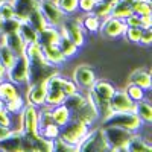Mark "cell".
I'll list each match as a JSON object with an SVG mask.
<instances>
[{
    "instance_id": "37",
    "label": "cell",
    "mask_w": 152,
    "mask_h": 152,
    "mask_svg": "<svg viewBox=\"0 0 152 152\" xmlns=\"http://www.w3.org/2000/svg\"><path fill=\"white\" fill-rule=\"evenodd\" d=\"M59 131H61V128L56 123L52 122V123L46 125L44 128L40 129V135H43L44 138H47V140H53V138L59 137Z\"/></svg>"
},
{
    "instance_id": "23",
    "label": "cell",
    "mask_w": 152,
    "mask_h": 152,
    "mask_svg": "<svg viewBox=\"0 0 152 152\" xmlns=\"http://www.w3.org/2000/svg\"><path fill=\"white\" fill-rule=\"evenodd\" d=\"M12 6H14V17L23 21L37 6V0H12Z\"/></svg>"
},
{
    "instance_id": "35",
    "label": "cell",
    "mask_w": 152,
    "mask_h": 152,
    "mask_svg": "<svg viewBox=\"0 0 152 152\" xmlns=\"http://www.w3.org/2000/svg\"><path fill=\"white\" fill-rule=\"evenodd\" d=\"M20 28V20L15 17H11V18H5L2 21V26H0V35H8V34H14L18 32Z\"/></svg>"
},
{
    "instance_id": "16",
    "label": "cell",
    "mask_w": 152,
    "mask_h": 152,
    "mask_svg": "<svg viewBox=\"0 0 152 152\" xmlns=\"http://www.w3.org/2000/svg\"><path fill=\"white\" fill-rule=\"evenodd\" d=\"M128 82L145 88L146 91H151V88H152V76H151L149 69H146V67L134 69L129 73V76H128Z\"/></svg>"
},
{
    "instance_id": "20",
    "label": "cell",
    "mask_w": 152,
    "mask_h": 152,
    "mask_svg": "<svg viewBox=\"0 0 152 152\" xmlns=\"http://www.w3.org/2000/svg\"><path fill=\"white\" fill-rule=\"evenodd\" d=\"M126 152H152V142L140 132H134L126 145Z\"/></svg>"
},
{
    "instance_id": "7",
    "label": "cell",
    "mask_w": 152,
    "mask_h": 152,
    "mask_svg": "<svg viewBox=\"0 0 152 152\" xmlns=\"http://www.w3.org/2000/svg\"><path fill=\"white\" fill-rule=\"evenodd\" d=\"M5 78L9 79L11 82H14V84L23 87V88L28 85V81H29V67H28L26 55L21 53V55L15 56L12 66L9 69H6Z\"/></svg>"
},
{
    "instance_id": "17",
    "label": "cell",
    "mask_w": 152,
    "mask_h": 152,
    "mask_svg": "<svg viewBox=\"0 0 152 152\" xmlns=\"http://www.w3.org/2000/svg\"><path fill=\"white\" fill-rule=\"evenodd\" d=\"M21 134H23L21 129L12 128L3 140H0V149H2L3 152H20Z\"/></svg>"
},
{
    "instance_id": "32",
    "label": "cell",
    "mask_w": 152,
    "mask_h": 152,
    "mask_svg": "<svg viewBox=\"0 0 152 152\" xmlns=\"http://www.w3.org/2000/svg\"><path fill=\"white\" fill-rule=\"evenodd\" d=\"M15 56L17 55L12 52V50L2 40H0V64H2V67L5 69V72H6V69H9L12 66V62H14Z\"/></svg>"
},
{
    "instance_id": "28",
    "label": "cell",
    "mask_w": 152,
    "mask_h": 152,
    "mask_svg": "<svg viewBox=\"0 0 152 152\" xmlns=\"http://www.w3.org/2000/svg\"><path fill=\"white\" fill-rule=\"evenodd\" d=\"M58 47H59L61 53L64 55V58L67 61L72 59V58H75L76 55H78V52H79V47L76 46L72 40H69L67 37H64V35H61L59 41H58Z\"/></svg>"
},
{
    "instance_id": "36",
    "label": "cell",
    "mask_w": 152,
    "mask_h": 152,
    "mask_svg": "<svg viewBox=\"0 0 152 152\" xmlns=\"http://www.w3.org/2000/svg\"><path fill=\"white\" fill-rule=\"evenodd\" d=\"M55 2L66 15L78 14V0H55Z\"/></svg>"
},
{
    "instance_id": "43",
    "label": "cell",
    "mask_w": 152,
    "mask_h": 152,
    "mask_svg": "<svg viewBox=\"0 0 152 152\" xmlns=\"http://www.w3.org/2000/svg\"><path fill=\"white\" fill-rule=\"evenodd\" d=\"M138 44L149 47L152 44V28H142V34H140V41Z\"/></svg>"
},
{
    "instance_id": "2",
    "label": "cell",
    "mask_w": 152,
    "mask_h": 152,
    "mask_svg": "<svg viewBox=\"0 0 152 152\" xmlns=\"http://www.w3.org/2000/svg\"><path fill=\"white\" fill-rule=\"evenodd\" d=\"M114 90H116V85L111 81L99 79V78L94 81L91 88L85 90L87 102L97 111L100 119L108 114V104H110V99H111Z\"/></svg>"
},
{
    "instance_id": "34",
    "label": "cell",
    "mask_w": 152,
    "mask_h": 152,
    "mask_svg": "<svg viewBox=\"0 0 152 152\" xmlns=\"http://www.w3.org/2000/svg\"><path fill=\"white\" fill-rule=\"evenodd\" d=\"M131 9L134 14H152V0H131Z\"/></svg>"
},
{
    "instance_id": "46",
    "label": "cell",
    "mask_w": 152,
    "mask_h": 152,
    "mask_svg": "<svg viewBox=\"0 0 152 152\" xmlns=\"http://www.w3.org/2000/svg\"><path fill=\"white\" fill-rule=\"evenodd\" d=\"M11 129H12L11 126H6V125H2V123H0V140H3V138L9 134Z\"/></svg>"
},
{
    "instance_id": "6",
    "label": "cell",
    "mask_w": 152,
    "mask_h": 152,
    "mask_svg": "<svg viewBox=\"0 0 152 152\" xmlns=\"http://www.w3.org/2000/svg\"><path fill=\"white\" fill-rule=\"evenodd\" d=\"M104 135L108 145V151H116V152H126V145H128L129 138L134 132H129L123 128L117 126H102Z\"/></svg>"
},
{
    "instance_id": "1",
    "label": "cell",
    "mask_w": 152,
    "mask_h": 152,
    "mask_svg": "<svg viewBox=\"0 0 152 152\" xmlns=\"http://www.w3.org/2000/svg\"><path fill=\"white\" fill-rule=\"evenodd\" d=\"M24 55L28 59V67H29V81L28 84L40 82V81H47L52 75L59 72V67L52 66L46 59L43 49L38 43H29L26 44Z\"/></svg>"
},
{
    "instance_id": "26",
    "label": "cell",
    "mask_w": 152,
    "mask_h": 152,
    "mask_svg": "<svg viewBox=\"0 0 152 152\" xmlns=\"http://www.w3.org/2000/svg\"><path fill=\"white\" fill-rule=\"evenodd\" d=\"M64 104L67 108H69V111L72 113V114H75L76 111H79L85 104H87V97H85V91H81V90H78V91H75L73 94H69V96H66V99H64Z\"/></svg>"
},
{
    "instance_id": "30",
    "label": "cell",
    "mask_w": 152,
    "mask_h": 152,
    "mask_svg": "<svg viewBox=\"0 0 152 152\" xmlns=\"http://www.w3.org/2000/svg\"><path fill=\"white\" fill-rule=\"evenodd\" d=\"M18 34H20V37L23 38V40L26 41V44H29V43H37V41H38V31H37L34 26H31L26 20L20 21Z\"/></svg>"
},
{
    "instance_id": "25",
    "label": "cell",
    "mask_w": 152,
    "mask_h": 152,
    "mask_svg": "<svg viewBox=\"0 0 152 152\" xmlns=\"http://www.w3.org/2000/svg\"><path fill=\"white\" fill-rule=\"evenodd\" d=\"M41 49H43V53H44L46 59H47L52 66L61 67L62 64H66V62H67V59L64 58V55L61 53V50H59L58 44L44 46V47H41Z\"/></svg>"
},
{
    "instance_id": "31",
    "label": "cell",
    "mask_w": 152,
    "mask_h": 152,
    "mask_svg": "<svg viewBox=\"0 0 152 152\" xmlns=\"http://www.w3.org/2000/svg\"><path fill=\"white\" fill-rule=\"evenodd\" d=\"M123 90L126 91V94H128L129 97H131V100L135 104V102H138V100H143V99H148V93L149 91H146L145 88H142V87H138V85H135V84H126V87L123 88Z\"/></svg>"
},
{
    "instance_id": "4",
    "label": "cell",
    "mask_w": 152,
    "mask_h": 152,
    "mask_svg": "<svg viewBox=\"0 0 152 152\" xmlns=\"http://www.w3.org/2000/svg\"><path fill=\"white\" fill-rule=\"evenodd\" d=\"M108 151V145L104 135L102 126H90L82 140L76 145V152H104Z\"/></svg>"
},
{
    "instance_id": "40",
    "label": "cell",
    "mask_w": 152,
    "mask_h": 152,
    "mask_svg": "<svg viewBox=\"0 0 152 152\" xmlns=\"http://www.w3.org/2000/svg\"><path fill=\"white\" fill-rule=\"evenodd\" d=\"M52 152H76V148L66 143L61 137H56L52 140Z\"/></svg>"
},
{
    "instance_id": "8",
    "label": "cell",
    "mask_w": 152,
    "mask_h": 152,
    "mask_svg": "<svg viewBox=\"0 0 152 152\" xmlns=\"http://www.w3.org/2000/svg\"><path fill=\"white\" fill-rule=\"evenodd\" d=\"M88 129H90V126H88V125H85L84 122L72 117L64 126H61L59 137L66 143H69V145H72V146L76 148V145H78L84 138V135L87 134Z\"/></svg>"
},
{
    "instance_id": "47",
    "label": "cell",
    "mask_w": 152,
    "mask_h": 152,
    "mask_svg": "<svg viewBox=\"0 0 152 152\" xmlns=\"http://www.w3.org/2000/svg\"><path fill=\"white\" fill-rule=\"evenodd\" d=\"M5 78V69L2 67V64H0V79Z\"/></svg>"
},
{
    "instance_id": "22",
    "label": "cell",
    "mask_w": 152,
    "mask_h": 152,
    "mask_svg": "<svg viewBox=\"0 0 152 152\" xmlns=\"http://www.w3.org/2000/svg\"><path fill=\"white\" fill-rule=\"evenodd\" d=\"M0 40H2L15 55H21V53H24V50H26V41L20 37L18 32L8 34V35H0Z\"/></svg>"
},
{
    "instance_id": "9",
    "label": "cell",
    "mask_w": 152,
    "mask_h": 152,
    "mask_svg": "<svg viewBox=\"0 0 152 152\" xmlns=\"http://www.w3.org/2000/svg\"><path fill=\"white\" fill-rule=\"evenodd\" d=\"M18 123L15 128L21 129V132H28L32 135H38V108L29 104H24L21 111L17 114Z\"/></svg>"
},
{
    "instance_id": "12",
    "label": "cell",
    "mask_w": 152,
    "mask_h": 152,
    "mask_svg": "<svg viewBox=\"0 0 152 152\" xmlns=\"http://www.w3.org/2000/svg\"><path fill=\"white\" fill-rule=\"evenodd\" d=\"M37 6L40 8L41 14L50 26H59L62 20L66 18V14L59 9L55 0H37Z\"/></svg>"
},
{
    "instance_id": "38",
    "label": "cell",
    "mask_w": 152,
    "mask_h": 152,
    "mask_svg": "<svg viewBox=\"0 0 152 152\" xmlns=\"http://www.w3.org/2000/svg\"><path fill=\"white\" fill-rule=\"evenodd\" d=\"M140 34H142V28H131V26H126L122 38H125L128 43H132V44H138L140 41Z\"/></svg>"
},
{
    "instance_id": "33",
    "label": "cell",
    "mask_w": 152,
    "mask_h": 152,
    "mask_svg": "<svg viewBox=\"0 0 152 152\" xmlns=\"http://www.w3.org/2000/svg\"><path fill=\"white\" fill-rule=\"evenodd\" d=\"M26 21L31 24V26H34L37 31H41V29H44L47 26V21H46L44 15L41 14V11H40V8H38V6L34 8V11L29 14V17L26 18Z\"/></svg>"
},
{
    "instance_id": "41",
    "label": "cell",
    "mask_w": 152,
    "mask_h": 152,
    "mask_svg": "<svg viewBox=\"0 0 152 152\" xmlns=\"http://www.w3.org/2000/svg\"><path fill=\"white\" fill-rule=\"evenodd\" d=\"M0 123L11 126V128H15V122H14V116L5 108V105L0 102Z\"/></svg>"
},
{
    "instance_id": "42",
    "label": "cell",
    "mask_w": 152,
    "mask_h": 152,
    "mask_svg": "<svg viewBox=\"0 0 152 152\" xmlns=\"http://www.w3.org/2000/svg\"><path fill=\"white\" fill-rule=\"evenodd\" d=\"M97 0H78V12L85 14V12H93Z\"/></svg>"
},
{
    "instance_id": "21",
    "label": "cell",
    "mask_w": 152,
    "mask_h": 152,
    "mask_svg": "<svg viewBox=\"0 0 152 152\" xmlns=\"http://www.w3.org/2000/svg\"><path fill=\"white\" fill-rule=\"evenodd\" d=\"M72 117H73V119H78V120H81V122H84V123L88 125V126H93V125H96V123L100 120L97 111H96L90 104H88V102H87L79 111H76L75 114H72Z\"/></svg>"
},
{
    "instance_id": "3",
    "label": "cell",
    "mask_w": 152,
    "mask_h": 152,
    "mask_svg": "<svg viewBox=\"0 0 152 152\" xmlns=\"http://www.w3.org/2000/svg\"><path fill=\"white\" fill-rule=\"evenodd\" d=\"M99 122L100 126H117V128H123L129 132H138L143 126L142 120L137 117L134 111H111Z\"/></svg>"
},
{
    "instance_id": "15",
    "label": "cell",
    "mask_w": 152,
    "mask_h": 152,
    "mask_svg": "<svg viewBox=\"0 0 152 152\" xmlns=\"http://www.w3.org/2000/svg\"><path fill=\"white\" fill-rule=\"evenodd\" d=\"M20 97H23V87L11 82L6 78L0 79V102L5 105Z\"/></svg>"
},
{
    "instance_id": "45",
    "label": "cell",
    "mask_w": 152,
    "mask_h": 152,
    "mask_svg": "<svg viewBox=\"0 0 152 152\" xmlns=\"http://www.w3.org/2000/svg\"><path fill=\"white\" fill-rule=\"evenodd\" d=\"M140 24L142 28H152V14L140 15Z\"/></svg>"
},
{
    "instance_id": "29",
    "label": "cell",
    "mask_w": 152,
    "mask_h": 152,
    "mask_svg": "<svg viewBox=\"0 0 152 152\" xmlns=\"http://www.w3.org/2000/svg\"><path fill=\"white\" fill-rule=\"evenodd\" d=\"M132 12L131 9V0H117L111 6V17H116L120 20H125Z\"/></svg>"
},
{
    "instance_id": "39",
    "label": "cell",
    "mask_w": 152,
    "mask_h": 152,
    "mask_svg": "<svg viewBox=\"0 0 152 152\" xmlns=\"http://www.w3.org/2000/svg\"><path fill=\"white\" fill-rule=\"evenodd\" d=\"M93 12L100 20H104V18H107V17L111 15V5L107 3V2H104V0H97V3H96Z\"/></svg>"
},
{
    "instance_id": "50",
    "label": "cell",
    "mask_w": 152,
    "mask_h": 152,
    "mask_svg": "<svg viewBox=\"0 0 152 152\" xmlns=\"http://www.w3.org/2000/svg\"><path fill=\"white\" fill-rule=\"evenodd\" d=\"M0 152H3V151H2V149H0Z\"/></svg>"
},
{
    "instance_id": "11",
    "label": "cell",
    "mask_w": 152,
    "mask_h": 152,
    "mask_svg": "<svg viewBox=\"0 0 152 152\" xmlns=\"http://www.w3.org/2000/svg\"><path fill=\"white\" fill-rule=\"evenodd\" d=\"M125 29H126V24H125L123 20L110 15V17H107L100 21V28H99L97 35H100L102 38H105V40L113 41V40L122 38Z\"/></svg>"
},
{
    "instance_id": "49",
    "label": "cell",
    "mask_w": 152,
    "mask_h": 152,
    "mask_svg": "<svg viewBox=\"0 0 152 152\" xmlns=\"http://www.w3.org/2000/svg\"><path fill=\"white\" fill-rule=\"evenodd\" d=\"M2 21H3V18H2V17H0V26H2Z\"/></svg>"
},
{
    "instance_id": "44",
    "label": "cell",
    "mask_w": 152,
    "mask_h": 152,
    "mask_svg": "<svg viewBox=\"0 0 152 152\" xmlns=\"http://www.w3.org/2000/svg\"><path fill=\"white\" fill-rule=\"evenodd\" d=\"M123 21H125L126 26H131V28H142V24H140V15H138V14H134V12H131V14L126 17Z\"/></svg>"
},
{
    "instance_id": "10",
    "label": "cell",
    "mask_w": 152,
    "mask_h": 152,
    "mask_svg": "<svg viewBox=\"0 0 152 152\" xmlns=\"http://www.w3.org/2000/svg\"><path fill=\"white\" fill-rule=\"evenodd\" d=\"M97 79V73L93 66L90 64H79L76 66L73 73H72V81L76 84V87L81 91H85L88 88H91L94 81Z\"/></svg>"
},
{
    "instance_id": "18",
    "label": "cell",
    "mask_w": 152,
    "mask_h": 152,
    "mask_svg": "<svg viewBox=\"0 0 152 152\" xmlns=\"http://www.w3.org/2000/svg\"><path fill=\"white\" fill-rule=\"evenodd\" d=\"M78 18H79V23L87 35H97L102 20L94 12H85V14H79L78 12Z\"/></svg>"
},
{
    "instance_id": "48",
    "label": "cell",
    "mask_w": 152,
    "mask_h": 152,
    "mask_svg": "<svg viewBox=\"0 0 152 152\" xmlns=\"http://www.w3.org/2000/svg\"><path fill=\"white\" fill-rule=\"evenodd\" d=\"M104 2H107V3H110V5L113 6L114 3H116V2H117V0H104Z\"/></svg>"
},
{
    "instance_id": "5",
    "label": "cell",
    "mask_w": 152,
    "mask_h": 152,
    "mask_svg": "<svg viewBox=\"0 0 152 152\" xmlns=\"http://www.w3.org/2000/svg\"><path fill=\"white\" fill-rule=\"evenodd\" d=\"M58 28H59L61 35H64V37L69 38V40H72L79 49L85 46L88 35L85 34V31L81 26L78 14H75V15H66V18L62 20V23L59 24Z\"/></svg>"
},
{
    "instance_id": "27",
    "label": "cell",
    "mask_w": 152,
    "mask_h": 152,
    "mask_svg": "<svg viewBox=\"0 0 152 152\" xmlns=\"http://www.w3.org/2000/svg\"><path fill=\"white\" fill-rule=\"evenodd\" d=\"M50 114H52L53 123H56L59 128H61V126H64L72 119V113L69 111V108L64 104H58L55 107H50Z\"/></svg>"
},
{
    "instance_id": "14",
    "label": "cell",
    "mask_w": 152,
    "mask_h": 152,
    "mask_svg": "<svg viewBox=\"0 0 152 152\" xmlns=\"http://www.w3.org/2000/svg\"><path fill=\"white\" fill-rule=\"evenodd\" d=\"M134 110V102L131 100V97L126 94V91L123 88H117L114 90L110 104H108V113H116V111H132Z\"/></svg>"
},
{
    "instance_id": "13",
    "label": "cell",
    "mask_w": 152,
    "mask_h": 152,
    "mask_svg": "<svg viewBox=\"0 0 152 152\" xmlns=\"http://www.w3.org/2000/svg\"><path fill=\"white\" fill-rule=\"evenodd\" d=\"M46 81H40V82H34V84H28L23 88V97L24 102L34 105L37 108H40L44 105V99H46Z\"/></svg>"
},
{
    "instance_id": "24",
    "label": "cell",
    "mask_w": 152,
    "mask_h": 152,
    "mask_svg": "<svg viewBox=\"0 0 152 152\" xmlns=\"http://www.w3.org/2000/svg\"><path fill=\"white\" fill-rule=\"evenodd\" d=\"M132 111L137 114V117L142 120L143 125H151L152 123V105L149 102V99H143V100L135 102Z\"/></svg>"
},
{
    "instance_id": "19",
    "label": "cell",
    "mask_w": 152,
    "mask_h": 152,
    "mask_svg": "<svg viewBox=\"0 0 152 152\" xmlns=\"http://www.w3.org/2000/svg\"><path fill=\"white\" fill-rule=\"evenodd\" d=\"M59 38H61L59 28L47 24L44 29L38 31V41L37 43L40 44L41 47H44V46H50V44H58Z\"/></svg>"
}]
</instances>
